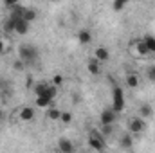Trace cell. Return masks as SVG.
Instances as JSON below:
<instances>
[{
  "instance_id": "30bf717a",
  "label": "cell",
  "mask_w": 155,
  "mask_h": 153,
  "mask_svg": "<svg viewBox=\"0 0 155 153\" xmlns=\"http://www.w3.org/2000/svg\"><path fill=\"white\" fill-rule=\"evenodd\" d=\"M90 41H92V33L90 31H87V29L78 31V43L79 45H88Z\"/></svg>"
},
{
  "instance_id": "ac0fdd59",
  "label": "cell",
  "mask_w": 155,
  "mask_h": 153,
  "mask_svg": "<svg viewBox=\"0 0 155 153\" xmlns=\"http://www.w3.org/2000/svg\"><path fill=\"white\" fill-rule=\"evenodd\" d=\"M143 41H144V45H146L148 52H150V54H155V36H152V34H146V36L143 38Z\"/></svg>"
},
{
  "instance_id": "ffe728a7",
  "label": "cell",
  "mask_w": 155,
  "mask_h": 153,
  "mask_svg": "<svg viewBox=\"0 0 155 153\" xmlns=\"http://www.w3.org/2000/svg\"><path fill=\"white\" fill-rule=\"evenodd\" d=\"M27 24H31L33 20H36V11L35 9H29V7H25V11H24V16H22Z\"/></svg>"
},
{
  "instance_id": "8992f818",
  "label": "cell",
  "mask_w": 155,
  "mask_h": 153,
  "mask_svg": "<svg viewBox=\"0 0 155 153\" xmlns=\"http://www.w3.org/2000/svg\"><path fill=\"white\" fill-rule=\"evenodd\" d=\"M94 60H96V61H99V63L108 61V60H110V50H108L107 47H103V45L96 47V50H94Z\"/></svg>"
},
{
  "instance_id": "d4e9b609",
  "label": "cell",
  "mask_w": 155,
  "mask_h": 153,
  "mask_svg": "<svg viewBox=\"0 0 155 153\" xmlns=\"http://www.w3.org/2000/svg\"><path fill=\"white\" fill-rule=\"evenodd\" d=\"M60 121H61L63 124H69V122L72 121V114H71V112H67V110H65V112H61V115H60Z\"/></svg>"
},
{
  "instance_id": "ba28073f",
  "label": "cell",
  "mask_w": 155,
  "mask_h": 153,
  "mask_svg": "<svg viewBox=\"0 0 155 153\" xmlns=\"http://www.w3.org/2000/svg\"><path fill=\"white\" fill-rule=\"evenodd\" d=\"M18 119L24 122H31L35 119V108L33 106H22L18 110Z\"/></svg>"
},
{
  "instance_id": "f1b7e54d",
  "label": "cell",
  "mask_w": 155,
  "mask_h": 153,
  "mask_svg": "<svg viewBox=\"0 0 155 153\" xmlns=\"http://www.w3.org/2000/svg\"><path fill=\"white\" fill-rule=\"evenodd\" d=\"M0 115H2V114H0Z\"/></svg>"
},
{
  "instance_id": "603a6c76",
  "label": "cell",
  "mask_w": 155,
  "mask_h": 153,
  "mask_svg": "<svg viewBox=\"0 0 155 153\" xmlns=\"http://www.w3.org/2000/svg\"><path fill=\"white\" fill-rule=\"evenodd\" d=\"M124 7H126V2H124V0H114V2H112V9H114L116 13L123 11Z\"/></svg>"
},
{
  "instance_id": "d6986e66",
  "label": "cell",
  "mask_w": 155,
  "mask_h": 153,
  "mask_svg": "<svg viewBox=\"0 0 155 153\" xmlns=\"http://www.w3.org/2000/svg\"><path fill=\"white\" fill-rule=\"evenodd\" d=\"M47 119L49 121H60V115H61V110H58L56 106H51V108H47Z\"/></svg>"
},
{
  "instance_id": "9c48e42d",
  "label": "cell",
  "mask_w": 155,
  "mask_h": 153,
  "mask_svg": "<svg viewBox=\"0 0 155 153\" xmlns=\"http://www.w3.org/2000/svg\"><path fill=\"white\" fill-rule=\"evenodd\" d=\"M15 33H16V34H20V36L27 34V33H29V24H27L24 18L15 20Z\"/></svg>"
},
{
  "instance_id": "52a82bcc",
  "label": "cell",
  "mask_w": 155,
  "mask_h": 153,
  "mask_svg": "<svg viewBox=\"0 0 155 153\" xmlns=\"http://www.w3.org/2000/svg\"><path fill=\"white\" fill-rule=\"evenodd\" d=\"M99 121H101V126H112L114 121H116V112H114L112 108L103 110V112H101V117H99Z\"/></svg>"
},
{
  "instance_id": "7402d4cb",
  "label": "cell",
  "mask_w": 155,
  "mask_h": 153,
  "mask_svg": "<svg viewBox=\"0 0 155 153\" xmlns=\"http://www.w3.org/2000/svg\"><path fill=\"white\" fill-rule=\"evenodd\" d=\"M4 31L5 33H15V20L13 18H7L4 22Z\"/></svg>"
},
{
  "instance_id": "f546056e",
  "label": "cell",
  "mask_w": 155,
  "mask_h": 153,
  "mask_svg": "<svg viewBox=\"0 0 155 153\" xmlns=\"http://www.w3.org/2000/svg\"><path fill=\"white\" fill-rule=\"evenodd\" d=\"M103 153H105V151H103Z\"/></svg>"
},
{
  "instance_id": "cb8c5ba5",
  "label": "cell",
  "mask_w": 155,
  "mask_h": 153,
  "mask_svg": "<svg viewBox=\"0 0 155 153\" xmlns=\"http://www.w3.org/2000/svg\"><path fill=\"white\" fill-rule=\"evenodd\" d=\"M146 79L152 81V83H155V65H150V67L146 69Z\"/></svg>"
},
{
  "instance_id": "6da1fadb",
  "label": "cell",
  "mask_w": 155,
  "mask_h": 153,
  "mask_svg": "<svg viewBox=\"0 0 155 153\" xmlns=\"http://www.w3.org/2000/svg\"><path fill=\"white\" fill-rule=\"evenodd\" d=\"M38 58V49L33 45H20L18 47V60H22L24 63H33Z\"/></svg>"
},
{
  "instance_id": "5b68a950",
  "label": "cell",
  "mask_w": 155,
  "mask_h": 153,
  "mask_svg": "<svg viewBox=\"0 0 155 153\" xmlns=\"http://www.w3.org/2000/svg\"><path fill=\"white\" fill-rule=\"evenodd\" d=\"M144 130H146V122H144V119H141L139 115H137V117H132V119L128 121V133L137 135V133H143Z\"/></svg>"
},
{
  "instance_id": "5bb4252c",
  "label": "cell",
  "mask_w": 155,
  "mask_h": 153,
  "mask_svg": "<svg viewBox=\"0 0 155 153\" xmlns=\"http://www.w3.org/2000/svg\"><path fill=\"white\" fill-rule=\"evenodd\" d=\"M119 144H121V148L130 150V148L134 146V135H132V133H124V135H121V137H119Z\"/></svg>"
},
{
  "instance_id": "3957f363",
  "label": "cell",
  "mask_w": 155,
  "mask_h": 153,
  "mask_svg": "<svg viewBox=\"0 0 155 153\" xmlns=\"http://www.w3.org/2000/svg\"><path fill=\"white\" fill-rule=\"evenodd\" d=\"M112 110L116 114L124 110V92H123V88L119 85H116L112 88Z\"/></svg>"
},
{
  "instance_id": "83f0119b",
  "label": "cell",
  "mask_w": 155,
  "mask_h": 153,
  "mask_svg": "<svg viewBox=\"0 0 155 153\" xmlns=\"http://www.w3.org/2000/svg\"><path fill=\"white\" fill-rule=\"evenodd\" d=\"M4 50H5V43H4V40L0 38V54H2Z\"/></svg>"
},
{
  "instance_id": "277c9868",
  "label": "cell",
  "mask_w": 155,
  "mask_h": 153,
  "mask_svg": "<svg viewBox=\"0 0 155 153\" xmlns=\"http://www.w3.org/2000/svg\"><path fill=\"white\" fill-rule=\"evenodd\" d=\"M130 50H132V54H134V56H139V58L150 56V52H148V49H146V45H144L143 38L132 40V41H130Z\"/></svg>"
},
{
  "instance_id": "7c38bea8",
  "label": "cell",
  "mask_w": 155,
  "mask_h": 153,
  "mask_svg": "<svg viewBox=\"0 0 155 153\" xmlns=\"http://www.w3.org/2000/svg\"><path fill=\"white\" fill-rule=\"evenodd\" d=\"M49 86H51V83L40 81V83H36V85L33 86V92H35V96H36V97H40V96H45V94H47V90H49Z\"/></svg>"
},
{
  "instance_id": "4316f807",
  "label": "cell",
  "mask_w": 155,
  "mask_h": 153,
  "mask_svg": "<svg viewBox=\"0 0 155 153\" xmlns=\"http://www.w3.org/2000/svg\"><path fill=\"white\" fill-rule=\"evenodd\" d=\"M13 69H15V70H24V69H25V63H24L22 60H16V61L13 63Z\"/></svg>"
},
{
  "instance_id": "4fadbf2b",
  "label": "cell",
  "mask_w": 155,
  "mask_h": 153,
  "mask_svg": "<svg viewBox=\"0 0 155 153\" xmlns=\"http://www.w3.org/2000/svg\"><path fill=\"white\" fill-rule=\"evenodd\" d=\"M87 69H88V72H90L92 76H99V74H101V63H99V61H96L94 58H92V60H88Z\"/></svg>"
},
{
  "instance_id": "2e32d148",
  "label": "cell",
  "mask_w": 155,
  "mask_h": 153,
  "mask_svg": "<svg viewBox=\"0 0 155 153\" xmlns=\"http://www.w3.org/2000/svg\"><path fill=\"white\" fill-rule=\"evenodd\" d=\"M152 115H153V106H152L150 103L141 105V108H139V117H141V119H150Z\"/></svg>"
},
{
  "instance_id": "9a60e30c",
  "label": "cell",
  "mask_w": 155,
  "mask_h": 153,
  "mask_svg": "<svg viewBox=\"0 0 155 153\" xmlns=\"http://www.w3.org/2000/svg\"><path fill=\"white\" fill-rule=\"evenodd\" d=\"M35 105H36L38 108H41V110H47V108L52 106V99H49L47 96H40V97L35 99Z\"/></svg>"
},
{
  "instance_id": "e0dca14e",
  "label": "cell",
  "mask_w": 155,
  "mask_h": 153,
  "mask_svg": "<svg viewBox=\"0 0 155 153\" xmlns=\"http://www.w3.org/2000/svg\"><path fill=\"white\" fill-rule=\"evenodd\" d=\"M126 86L128 88H137L139 86V76L135 72H128L126 74Z\"/></svg>"
},
{
  "instance_id": "8fae6325",
  "label": "cell",
  "mask_w": 155,
  "mask_h": 153,
  "mask_svg": "<svg viewBox=\"0 0 155 153\" xmlns=\"http://www.w3.org/2000/svg\"><path fill=\"white\" fill-rule=\"evenodd\" d=\"M58 150H60V153H74V146L69 139H60L58 141Z\"/></svg>"
},
{
  "instance_id": "484cf974",
  "label": "cell",
  "mask_w": 155,
  "mask_h": 153,
  "mask_svg": "<svg viewBox=\"0 0 155 153\" xmlns=\"http://www.w3.org/2000/svg\"><path fill=\"white\" fill-rule=\"evenodd\" d=\"M112 132H114V128H112V126H101V135H103V137L112 135Z\"/></svg>"
},
{
  "instance_id": "44dd1931",
  "label": "cell",
  "mask_w": 155,
  "mask_h": 153,
  "mask_svg": "<svg viewBox=\"0 0 155 153\" xmlns=\"http://www.w3.org/2000/svg\"><path fill=\"white\" fill-rule=\"evenodd\" d=\"M63 83H65V77L61 76V74H54V76H52V81H51V85H52V86H56V88H58V86H61Z\"/></svg>"
},
{
  "instance_id": "7a4b0ae2",
  "label": "cell",
  "mask_w": 155,
  "mask_h": 153,
  "mask_svg": "<svg viewBox=\"0 0 155 153\" xmlns=\"http://www.w3.org/2000/svg\"><path fill=\"white\" fill-rule=\"evenodd\" d=\"M87 144H88L90 150H94V151H97V153L105 151V137H103L99 132H96V130H92V132L88 133V141H87Z\"/></svg>"
}]
</instances>
